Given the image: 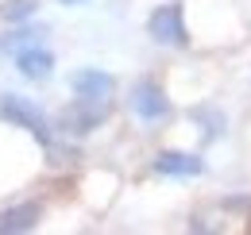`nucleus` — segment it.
I'll return each instance as SVG.
<instances>
[{"mask_svg": "<svg viewBox=\"0 0 251 235\" xmlns=\"http://www.w3.org/2000/svg\"><path fill=\"white\" fill-rule=\"evenodd\" d=\"M70 89H74V96H81V100L108 104V96H112L116 81H112L104 70H77V73L70 77Z\"/></svg>", "mask_w": 251, "mask_h": 235, "instance_id": "4", "label": "nucleus"}, {"mask_svg": "<svg viewBox=\"0 0 251 235\" xmlns=\"http://www.w3.org/2000/svg\"><path fill=\"white\" fill-rule=\"evenodd\" d=\"M147 35L162 47H186L189 31H186V20H182V4H158L147 20Z\"/></svg>", "mask_w": 251, "mask_h": 235, "instance_id": "1", "label": "nucleus"}, {"mask_svg": "<svg viewBox=\"0 0 251 235\" xmlns=\"http://www.w3.org/2000/svg\"><path fill=\"white\" fill-rule=\"evenodd\" d=\"M131 112L139 119H147V123L166 119L170 116V100H166L162 85L158 81H135V89H131Z\"/></svg>", "mask_w": 251, "mask_h": 235, "instance_id": "3", "label": "nucleus"}, {"mask_svg": "<svg viewBox=\"0 0 251 235\" xmlns=\"http://www.w3.org/2000/svg\"><path fill=\"white\" fill-rule=\"evenodd\" d=\"M35 8H39V0H4V8H0V16L4 20H12V24H20V20H27Z\"/></svg>", "mask_w": 251, "mask_h": 235, "instance_id": "9", "label": "nucleus"}, {"mask_svg": "<svg viewBox=\"0 0 251 235\" xmlns=\"http://www.w3.org/2000/svg\"><path fill=\"white\" fill-rule=\"evenodd\" d=\"M35 224H39V205L35 201H27L20 208H8L0 216V232H31Z\"/></svg>", "mask_w": 251, "mask_h": 235, "instance_id": "8", "label": "nucleus"}, {"mask_svg": "<svg viewBox=\"0 0 251 235\" xmlns=\"http://www.w3.org/2000/svg\"><path fill=\"white\" fill-rule=\"evenodd\" d=\"M62 4H81V0H62Z\"/></svg>", "mask_w": 251, "mask_h": 235, "instance_id": "10", "label": "nucleus"}, {"mask_svg": "<svg viewBox=\"0 0 251 235\" xmlns=\"http://www.w3.org/2000/svg\"><path fill=\"white\" fill-rule=\"evenodd\" d=\"M155 170L166 177H197L205 170V162L186 150H162V154H155Z\"/></svg>", "mask_w": 251, "mask_h": 235, "instance_id": "6", "label": "nucleus"}, {"mask_svg": "<svg viewBox=\"0 0 251 235\" xmlns=\"http://www.w3.org/2000/svg\"><path fill=\"white\" fill-rule=\"evenodd\" d=\"M0 116L12 119L16 127H27L35 139H50V127H47V116H43V108L31 104L27 96H16V93H8V96H0Z\"/></svg>", "mask_w": 251, "mask_h": 235, "instance_id": "2", "label": "nucleus"}, {"mask_svg": "<svg viewBox=\"0 0 251 235\" xmlns=\"http://www.w3.org/2000/svg\"><path fill=\"white\" fill-rule=\"evenodd\" d=\"M16 70H20L27 81H43V77H50V70H54V54L43 50V47H20V50H16Z\"/></svg>", "mask_w": 251, "mask_h": 235, "instance_id": "7", "label": "nucleus"}, {"mask_svg": "<svg viewBox=\"0 0 251 235\" xmlns=\"http://www.w3.org/2000/svg\"><path fill=\"white\" fill-rule=\"evenodd\" d=\"M100 119H104V104H97V100H81V96H77V104L66 108L62 116H58V127L70 131V135H85V131L100 127Z\"/></svg>", "mask_w": 251, "mask_h": 235, "instance_id": "5", "label": "nucleus"}]
</instances>
